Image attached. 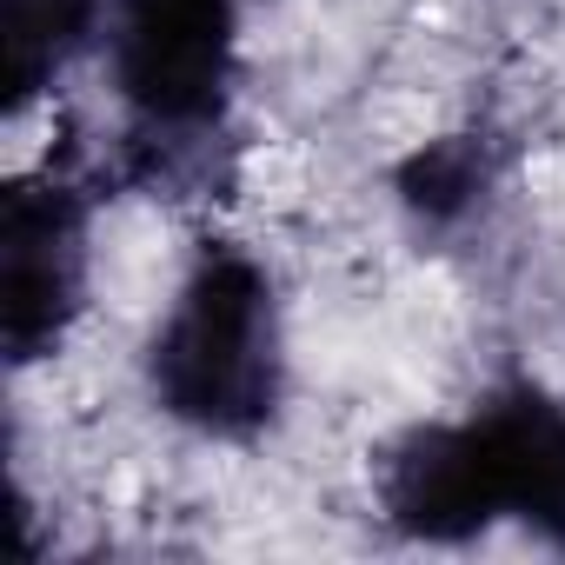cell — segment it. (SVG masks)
<instances>
[{"instance_id":"7a4b0ae2","label":"cell","mask_w":565,"mask_h":565,"mask_svg":"<svg viewBox=\"0 0 565 565\" xmlns=\"http://www.w3.org/2000/svg\"><path fill=\"white\" fill-rule=\"evenodd\" d=\"M147 386L167 419L206 439H246L279 413L287 353H279V300L259 259L220 246L186 273L147 347Z\"/></svg>"},{"instance_id":"8992f818","label":"cell","mask_w":565,"mask_h":565,"mask_svg":"<svg viewBox=\"0 0 565 565\" xmlns=\"http://www.w3.org/2000/svg\"><path fill=\"white\" fill-rule=\"evenodd\" d=\"M399 186H406V206H413L419 220L446 226V220H459V213H472V206L486 200L492 160H486V147H479L472 134L433 140L426 153H413V167L399 173Z\"/></svg>"},{"instance_id":"6da1fadb","label":"cell","mask_w":565,"mask_h":565,"mask_svg":"<svg viewBox=\"0 0 565 565\" xmlns=\"http://www.w3.org/2000/svg\"><path fill=\"white\" fill-rule=\"evenodd\" d=\"M393 525L413 539H466L492 519H525L565 545V406L505 393L452 426H419L380 472Z\"/></svg>"},{"instance_id":"277c9868","label":"cell","mask_w":565,"mask_h":565,"mask_svg":"<svg viewBox=\"0 0 565 565\" xmlns=\"http://www.w3.org/2000/svg\"><path fill=\"white\" fill-rule=\"evenodd\" d=\"M87 300V193L67 180H21L0 213V340L14 366L47 360Z\"/></svg>"},{"instance_id":"3957f363","label":"cell","mask_w":565,"mask_h":565,"mask_svg":"<svg viewBox=\"0 0 565 565\" xmlns=\"http://www.w3.org/2000/svg\"><path fill=\"white\" fill-rule=\"evenodd\" d=\"M107 67L147 153V180H173L213 140L233 87V0H107Z\"/></svg>"},{"instance_id":"5b68a950","label":"cell","mask_w":565,"mask_h":565,"mask_svg":"<svg viewBox=\"0 0 565 565\" xmlns=\"http://www.w3.org/2000/svg\"><path fill=\"white\" fill-rule=\"evenodd\" d=\"M100 34H107V0H0L8 107H28L34 94H47Z\"/></svg>"}]
</instances>
